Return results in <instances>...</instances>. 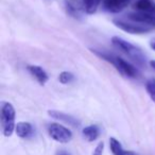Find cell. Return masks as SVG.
Wrapping results in <instances>:
<instances>
[{
    "instance_id": "1",
    "label": "cell",
    "mask_w": 155,
    "mask_h": 155,
    "mask_svg": "<svg viewBox=\"0 0 155 155\" xmlns=\"http://www.w3.org/2000/svg\"><path fill=\"white\" fill-rule=\"evenodd\" d=\"M96 55H98L100 58L106 61L110 64H112L121 74H123L124 77L127 78H132V79H136L139 75L137 68H136L134 65H132L130 62L123 60L122 58L116 55V54H112V53H107V52H103V51H98V50H91Z\"/></svg>"
},
{
    "instance_id": "2",
    "label": "cell",
    "mask_w": 155,
    "mask_h": 155,
    "mask_svg": "<svg viewBox=\"0 0 155 155\" xmlns=\"http://www.w3.org/2000/svg\"><path fill=\"white\" fill-rule=\"evenodd\" d=\"M112 44L119 49L121 52L125 54L127 56H129L133 62H135L138 66L143 67L146 65V55L142 52V50L139 47L133 45L130 41H125V39L121 38L119 36H114L112 37Z\"/></svg>"
},
{
    "instance_id": "3",
    "label": "cell",
    "mask_w": 155,
    "mask_h": 155,
    "mask_svg": "<svg viewBox=\"0 0 155 155\" xmlns=\"http://www.w3.org/2000/svg\"><path fill=\"white\" fill-rule=\"evenodd\" d=\"M15 108L9 102H1V131L5 137L12 136L13 132L15 131Z\"/></svg>"
},
{
    "instance_id": "4",
    "label": "cell",
    "mask_w": 155,
    "mask_h": 155,
    "mask_svg": "<svg viewBox=\"0 0 155 155\" xmlns=\"http://www.w3.org/2000/svg\"><path fill=\"white\" fill-rule=\"evenodd\" d=\"M113 22L117 28L124 31V32L130 33V34H146V33L153 30L152 27L132 19L127 16L123 18H116L113 20Z\"/></svg>"
},
{
    "instance_id": "5",
    "label": "cell",
    "mask_w": 155,
    "mask_h": 155,
    "mask_svg": "<svg viewBox=\"0 0 155 155\" xmlns=\"http://www.w3.org/2000/svg\"><path fill=\"white\" fill-rule=\"evenodd\" d=\"M47 131L50 137L60 143H67L72 139V132L68 127H64L60 123H49L47 127Z\"/></svg>"
},
{
    "instance_id": "6",
    "label": "cell",
    "mask_w": 155,
    "mask_h": 155,
    "mask_svg": "<svg viewBox=\"0 0 155 155\" xmlns=\"http://www.w3.org/2000/svg\"><path fill=\"white\" fill-rule=\"evenodd\" d=\"M131 0H103V9L110 13H119L130 5Z\"/></svg>"
},
{
    "instance_id": "7",
    "label": "cell",
    "mask_w": 155,
    "mask_h": 155,
    "mask_svg": "<svg viewBox=\"0 0 155 155\" xmlns=\"http://www.w3.org/2000/svg\"><path fill=\"white\" fill-rule=\"evenodd\" d=\"M65 5H66L67 13L74 18H80L83 13H85L82 0H66Z\"/></svg>"
},
{
    "instance_id": "8",
    "label": "cell",
    "mask_w": 155,
    "mask_h": 155,
    "mask_svg": "<svg viewBox=\"0 0 155 155\" xmlns=\"http://www.w3.org/2000/svg\"><path fill=\"white\" fill-rule=\"evenodd\" d=\"M133 8L138 13L155 16V2L153 0H135Z\"/></svg>"
},
{
    "instance_id": "9",
    "label": "cell",
    "mask_w": 155,
    "mask_h": 155,
    "mask_svg": "<svg viewBox=\"0 0 155 155\" xmlns=\"http://www.w3.org/2000/svg\"><path fill=\"white\" fill-rule=\"evenodd\" d=\"M27 69L30 72V74L33 75L41 85H45L49 80L48 73L45 71V69H43L38 65H28Z\"/></svg>"
},
{
    "instance_id": "10",
    "label": "cell",
    "mask_w": 155,
    "mask_h": 155,
    "mask_svg": "<svg viewBox=\"0 0 155 155\" xmlns=\"http://www.w3.org/2000/svg\"><path fill=\"white\" fill-rule=\"evenodd\" d=\"M48 115H49L50 117H52V118L56 119V120L68 123V124L72 125V127H78L80 125V121L78 120L77 118H74V117L71 116V115L58 112V110H48Z\"/></svg>"
},
{
    "instance_id": "11",
    "label": "cell",
    "mask_w": 155,
    "mask_h": 155,
    "mask_svg": "<svg viewBox=\"0 0 155 155\" xmlns=\"http://www.w3.org/2000/svg\"><path fill=\"white\" fill-rule=\"evenodd\" d=\"M15 132L18 137L24 138V139H28V138H31L33 136L34 129H33V125L30 122L21 121V122H18L16 124Z\"/></svg>"
},
{
    "instance_id": "12",
    "label": "cell",
    "mask_w": 155,
    "mask_h": 155,
    "mask_svg": "<svg viewBox=\"0 0 155 155\" xmlns=\"http://www.w3.org/2000/svg\"><path fill=\"white\" fill-rule=\"evenodd\" d=\"M82 134L83 137L89 142H93L95 140H97L100 136V129L98 125L96 124H91L85 127L84 129L82 130Z\"/></svg>"
},
{
    "instance_id": "13",
    "label": "cell",
    "mask_w": 155,
    "mask_h": 155,
    "mask_svg": "<svg viewBox=\"0 0 155 155\" xmlns=\"http://www.w3.org/2000/svg\"><path fill=\"white\" fill-rule=\"evenodd\" d=\"M110 149L114 155H138L137 153L133 152V151L124 150L120 142L114 137L110 138Z\"/></svg>"
},
{
    "instance_id": "14",
    "label": "cell",
    "mask_w": 155,
    "mask_h": 155,
    "mask_svg": "<svg viewBox=\"0 0 155 155\" xmlns=\"http://www.w3.org/2000/svg\"><path fill=\"white\" fill-rule=\"evenodd\" d=\"M83 5H84L85 13L86 14H94L97 12L99 5L101 2H103V0H82Z\"/></svg>"
},
{
    "instance_id": "15",
    "label": "cell",
    "mask_w": 155,
    "mask_h": 155,
    "mask_svg": "<svg viewBox=\"0 0 155 155\" xmlns=\"http://www.w3.org/2000/svg\"><path fill=\"white\" fill-rule=\"evenodd\" d=\"M73 80H74V75H73V73L69 72V71H63L58 75V81L64 85L70 84Z\"/></svg>"
},
{
    "instance_id": "16",
    "label": "cell",
    "mask_w": 155,
    "mask_h": 155,
    "mask_svg": "<svg viewBox=\"0 0 155 155\" xmlns=\"http://www.w3.org/2000/svg\"><path fill=\"white\" fill-rule=\"evenodd\" d=\"M146 89L151 100L155 103V79H150L146 83Z\"/></svg>"
},
{
    "instance_id": "17",
    "label": "cell",
    "mask_w": 155,
    "mask_h": 155,
    "mask_svg": "<svg viewBox=\"0 0 155 155\" xmlns=\"http://www.w3.org/2000/svg\"><path fill=\"white\" fill-rule=\"evenodd\" d=\"M103 151H104V142L101 141L97 144V147L95 148L93 152V155H102L103 154Z\"/></svg>"
},
{
    "instance_id": "18",
    "label": "cell",
    "mask_w": 155,
    "mask_h": 155,
    "mask_svg": "<svg viewBox=\"0 0 155 155\" xmlns=\"http://www.w3.org/2000/svg\"><path fill=\"white\" fill-rule=\"evenodd\" d=\"M55 155H70V154H69V153L67 152V151L61 150V151H58V152H56V154H55Z\"/></svg>"
},
{
    "instance_id": "19",
    "label": "cell",
    "mask_w": 155,
    "mask_h": 155,
    "mask_svg": "<svg viewBox=\"0 0 155 155\" xmlns=\"http://www.w3.org/2000/svg\"><path fill=\"white\" fill-rule=\"evenodd\" d=\"M150 65H151V67L155 70V61H150Z\"/></svg>"
},
{
    "instance_id": "20",
    "label": "cell",
    "mask_w": 155,
    "mask_h": 155,
    "mask_svg": "<svg viewBox=\"0 0 155 155\" xmlns=\"http://www.w3.org/2000/svg\"><path fill=\"white\" fill-rule=\"evenodd\" d=\"M151 47H152L153 50H155V41H153L152 43H151Z\"/></svg>"
}]
</instances>
